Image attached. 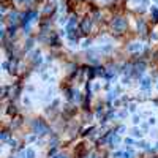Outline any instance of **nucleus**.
<instances>
[{"instance_id": "1", "label": "nucleus", "mask_w": 158, "mask_h": 158, "mask_svg": "<svg viewBox=\"0 0 158 158\" xmlns=\"http://www.w3.org/2000/svg\"><path fill=\"white\" fill-rule=\"evenodd\" d=\"M112 29H114L117 33L125 32V29H127V19H122V18L115 19V21H114V24H112Z\"/></svg>"}, {"instance_id": "2", "label": "nucleus", "mask_w": 158, "mask_h": 158, "mask_svg": "<svg viewBox=\"0 0 158 158\" xmlns=\"http://www.w3.org/2000/svg\"><path fill=\"white\" fill-rule=\"evenodd\" d=\"M89 30H90V19H89V18H85V19L82 21V24H81V32L87 33Z\"/></svg>"}, {"instance_id": "3", "label": "nucleus", "mask_w": 158, "mask_h": 158, "mask_svg": "<svg viewBox=\"0 0 158 158\" xmlns=\"http://www.w3.org/2000/svg\"><path fill=\"white\" fill-rule=\"evenodd\" d=\"M57 158H62V156H57Z\"/></svg>"}]
</instances>
